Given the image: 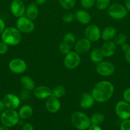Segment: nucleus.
Listing matches in <instances>:
<instances>
[{
    "mask_svg": "<svg viewBox=\"0 0 130 130\" xmlns=\"http://www.w3.org/2000/svg\"><path fill=\"white\" fill-rule=\"evenodd\" d=\"M114 86L108 81H101L98 82L93 87L91 94L96 102L105 103L108 102L113 96Z\"/></svg>",
    "mask_w": 130,
    "mask_h": 130,
    "instance_id": "f257e3e1",
    "label": "nucleus"
},
{
    "mask_svg": "<svg viewBox=\"0 0 130 130\" xmlns=\"http://www.w3.org/2000/svg\"><path fill=\"white\" fill-rule=\"evenodd\" d=\"M1 40L9 46H17L22 41L21 32L17 27H6L1 34Z\"/></svg>",
    "mask_w": 130,
    "mask_h": 130,
    "instance_id": "f03ea898",
    "label": "nucleus"
},
{
    "mask_svg": "<svg viewBox=\"0 0 130 130\" xmlns=\"http://www.w3.org/2000/svg\"><path fill=\"white\" fill-rule=\"evenodd\" d=\"M71 121L73 125L79 130H86L91 125L90 118L80 111L75 112L72 114Z\"/></svg>",
    "mask_w": 130,
    "mask_h": 130,
    "instance_id": "7ed1b4c3",
    "label": "nucleus"
},
{
    "mask_svg": "<svg viewBox=\"0 0 130 130\" xmlns=\"http://www.w3.org/2000/svg\"><path fill=\"white\" fill-rule=\"evenodd\" d=\"M20 117L18 112L14 109H6L1 112L0 121L3 125L10 128L15 126L19 123Z\"/></svg>",
    "mask_w": 130,
    "mask_h": 130,
    "instance_id": "20e7f679",
    "label": "nucleus"
},
{
    "mask_svg": "<svg viewBox=\"0 0 130 130\" xmlns=\"http://www.w3.org/2000/svg\"><path fill=\"white\" fill-rule=\"evenodd\" d=\"M128 11L125 6L119 3H113L110 5L108 8V14L112 19L122 20L127 15Z\"/></svg>",
    "mask_w": 130,
    "mask_h": 130,
    "instance_id": "39448f33",
    "label": "nucleus"
},
{
    "mask_svg": "<svg viewBox=\"0 0 130 130\" xmlns=\"http://www.w3.org/2000/svg\"><path fill=\"white\" fill-rule=\"evenodd\" d=\"M16 27L20 32L29 34L34 31L35 29V25L33 22V20L24 15L17 18L16 21Z\"/></svg>",
    "mask_w": 130,
    "mask_h": 130,
    "instance_id": "423d86ee",
    "label": "nucleus"
},
{
    "mask_svg": "<svg viewBox=\"0 0 130 130\" xmlns=\"http://www.w3.org/2000/svg\"><path fill=\"white\" fill-rule=\"evenodd\" d=\"M81 62L80 55L76 53L75 51H71L65 55L64 58V66L69 70L76 69L80 65Z\"/></svg>",
    "mask_w": 130,
    "mask_h": 130,
    "instance_id": "0eeeda50",
    "label": "nucleus"
},
{
    "mask_svg": "<svg viewBox=\"0 0 130 130\" xmlns=\"http://www.w3.org/2000/svg\"><path fill=\"white\" fill-rule=\"evenodd\" d=\"M97 73L103 77H108L113 74L115 71L114 65L108 61H101L97 63L96 67Z\"/></svg>",
    "mask_w": 130,
    "mask_h": 130,
    "instance_id": "6e6552de",
    "label": "nucleus"
},
{
    "mask_svg": "<svg viewBox=\"0 0 130 130\" xmlns=\"http://www.w3.org/2000/svg\"><path fill=\"white\" fill-rule=\"evenodd\" d=\"M115 112L119 118L122 120L130 118V103L125 100H121L116 104Z\"/></svg>",
    "mask_w": 130,
    "mask_h": 130,
    "instance_id": "1a4fd4ad",
    "label": "nucleus"
},
{
    "mask_svg": "<svg viewBox=\"0 0 130 130\" xmlns=\"http://www.w3.org/2000/svg\"><path fill=\"white\" fill-rule=\"evenodd\" d=\"M8 68L11 72L17 74L24 73L28 69L26 62L22 58H13L8 63Z\"/></svg>",
    "mask_w": 130,
    "mask_h": 130,
    "instance_id": "9d476101",
    "label": "nucleus"
},
{
    "mask_svg": "<svg viewBox=\"0 0 130 130\" xmlns=\"http://www.w3.org/2000/svg\"><path fill=\"white\" fill-rule=\"evenodd\" d=\"M101 31L98 25L96 24H90L88 25L85 29L84 34L85 38L90 42H96L99 41L101 38Z\"/></svg>",
    "mask_w": 130,
    "mask_h": 130,
    "instance_id": "9b49d317",
    "label": "nucleus"
},
{
    "mask_svg": "<svg viewBox=\"0 0 130 130\" xmlns=\"http://www.w3.org/2000/svg\"><path fill=\"white\" fill-rule=\"evenodd\" d=\"M10 9L14 17L19 18L25 15L26 6L22 0H13L10 3Z\"/></svg>",
    "mask_w": 130,
    "mask_h": 130,
    "instance_id": "f8f14e48",
    "label": "nucleus"
},
{
    "mask_svg": "<svg viewBox=\"0 0 130 130\" xmlns=\"http://www.w3.org/2000/svg\"><path fill=\"white\" fill-rule=\"evenodd\" d=\"M6 109L16 110L20 105V99L14 93H7L3 99Z\"/></svg>",
    "mask_w": 130,
    "mask_h": 130,
    "instance_id": "ddd939ff",
    "label": "nucleus"
},
{
    "mask_svg": "<svg viewBox=\"0 0 130 130\" xmlns=\"http://www.w3.org/2000/svg\"><path fill=\"white\" fill-rule=\"evenodd\" d=\"M75 51L79 55H83L89 52L91 48V42L86 38H83L76 41L75 44Z\"/></svg>",
    "mask_w": 130,
    "mask_h": 130,
    "instance_id": "4468645a",
    "label": "nucleus"
},
{
    "mask_svg": "<svg viewBox=\"0 0 130 130\" xmlns=\"http://www.w3.org/2000/svg\"><path fill=\"white\" fill-rule=\"evenodd\" d=\"M61 104L59 99L51 96L46 99L45 108L50 113H56L61 109Z\"/></svg>",
    "mask_w": 130,
    "mask_h": 130,
    "instance_id": "2eb2a0df",
    "label": "nucleus"
},
{
    "mask_svg": "<svg viewBox=\"0 0 130 130\" xmlns=\"http://www.w3.org/2000/svg\"><path fill=\"white\" fill-rule=\"evenodd\" d=\"M33 94L36 99L46 100L52 96V90L44 85H40L35 87L33 90Z\"/></svg>",
    "mask_w": 130,
    "mask_h": 130,
    "instance_id": "dca6fc26",
    "label": "nucleus"
},
{
    "mask_svg": "<svg viewBox=\"0 0 130 130\" xmlns=\"http://www.w3.org/2000/svg\"><path fill=\"white\" fill-rule=\"evenodd\" d=\"M100 49L104 57H111L115 53L117 45L113 41H107L102 44Z\"/></svg>",
    "mask_w": 130,
    "mask_h": 130,
    "instance_id": "f3484780",
    "label": "nucleus"
},
{
    "mask_svg": "<svg viewBox=\"0 0 130 130\" xmlns=\"http://www.w3.org/2000/svg\"><path fill=\"white\" fill-rule=\"evenodd\" d=\"M95 100L91 93H85L82 95L80 100V106L83 109H89L94 105Z\"/></svg>",
    "mask_w": 130,
    "mask_h": 130,
    "instance_id": "a211bd4d",
    "label": "nucleus"
},
{
    "mask_svg": "<svg viewBox=\"0 0 130 130\" xmlns=\"http://www.w3.org/2000/svg\"><path fill=\"white\" fill-rule=\"evenodd\" d=\"M76 20L83 25H86L90 23L91 20L90 14L85 10H78L75 13Z\"/></svg>",
    "mask_w": 130,
    "mask_h": 130,
    "instance_id": "6ab92c4d",
    "label": "nucleus"
},
{
    "mask_svg": "<svg viewBox=\"0 0 130 130\" xmlns=\"http://www.w3.org/2000/svg\"><path fill=\"white\" fill-rule=\"evenodd\" d=\"M117 35V30L113 26H107L102 30L101 38L105 41H110L114 39Z\"/></svg>",
    "mask_w": 130,
    "mask_h": 130,
    "instance_id": "aec40b11",
    "label": "nucleus"
},
{
    "mask_svg": "<svg viewBox=\"0 0 130 130\" xmlns=\"http://www.w3.org/2000/svg\"><path fill=\"white\" fill-rule=\"evenodd\" d=\"M39 15V10L38 5L35 3H31L27 6L25 9V16L32 20L36 19Z\"/></svg>",
    "mask_w": 130,
    "mask_h": 130,
    "instance_id": "412c9836",
    "label": "nucleus"
},
{
    "mask_svg": "<svg viewBox=\"0 0 130 130\" xmlns=\"http://www.w3.org/2000/svg\"><path fill=\"white\" fill-rule=\"evenodd\" d=\"M20 83L25 90L28 91H33L36 85L34 80L28 75H24L20 78Z\"/></svg>",
    "mask_w": 130,
    "mask_h": 130,
    "instance_id": "4be33fe9",
    "label": "nucleus"
},
{
    "mask_svg": "<svg viewBox=\"0 0 130 130\" xmlns=\"http://www.w3.org/2000/svg\"><path fill=\"white\" fill-rule=\"evenodd\" d=\"M19 117L22 119H28L32 116L33 114V108L31 105L25 104L22 105L19 109L18 112Z\"/></svg>",
    "mask_w": 130,
    "mask_h": 130,
    "instance_id": "5701e85b",
    "label": "nucleus"
},
{
    "mask_svg": "<svg viewBox=\"0 0 130 130\" xmlns=\"http://www.w3.org/2000/svg\"><path fill=\"white\" fill-rule=\"evenodd\" d=\"M103 58H104V56L100 48H94L90 51V60L92 62L97 64L103 61Z\"/></svg>",
    "mask_w": 130,
    "mask_h": 130,
    "instance_id": "b1692460",
    "label": "nucleus"
},
{
    "mask_svg": "<svg viewBox=\"0 0 130 130\" xmlns=\"http://www.w3.org/2000/svg\"><path fill=\"white\" fill-rule=\"evenodd\" d=\"M66 93V88L62 85H58L56 86L53 90H52V96L57 98V99H61L63 97Z\"/></svg>",
    "mask_w": 130,
    "mask_h": 130,
    "instance_id": "393cba45",
    "label": "nucleus"
},
{
    "mask_svg": "<svg viewBox=\"0 0 130 130\" xmlns=\"http://www.w3.org/2000/svg\"><path fill=\"white\" fill-rule=\"evenodd\" d=\"M90 123L91 124L94 125H99L101 124L105 120V116L102 113L100 112H95L90 118Z\"/></svg>",
    "mask_w": 130,
    "mask_h": 130,
    "instance_id": "a878e982",
    "label": "nucleus"
},
{
    "mask_svg": "<svg viewBox=\"0 0 130 130\" xmlns=\"http://www.w3.org/2000/svg\"><path fill=\"white\" fill-rule=\"evenodd\" d=\"M62 41L64 43H66V44H69L70 46H72L75 45V43H76V36H75V34L72 32H69L66 33L64 34L63 37V41Z\"/></svg>",
    "mask_w": 130,
    "mask_h": 130,
    "instance_id": "bb28decb",
    "label": "nucleus"
},
{
    "mask_svg": "<svg viewBox=\"0 0 130 130\" xmlns=\"http://www.w3.org/2000/svg\"><path fill=\"white\" fill-rule=\"evenodd\" d=\"M58 2L61 7L66 10H70L75 6L76 0H58Z\"/></svg>",
    "mask_w": 130,
    "mask_h": 130,
    "instance_id": "cd10ccee",
    "label": "nucleus"
},
{
    "mask_svg": "<svg viewBox=\"0 0 130 130\" xmlns=\"http://www.w3.org/2000/svg\"><path fill=\"white\" fill-rule=\"evenodd\" d=\"M111 0H96L95 5L99 10H105L108 9L110 5Z\"/></svg>",
    "mask_w": 130,
    "mask_h": 130,
    "instance_id": "c85d7f7f",
    "label": "nucleus"
},
{
    "mask_svg": "<svg viewBox=\"0 0 130 130\" xmlns=\"http://www.w3.org/2000/svg\"><path fill=\"white\" fill-rule=\"evenodd\" d=\"M127 37L124 34H119L115 36L113 39V42L117 46H122V44L126 43Z\"/></svg>",
    "mask_w": 130,
    "mask_h": 130,
    "instance_id": "c756f323",
    "label": "nucleus"
},
{
    "mask_svg": "<svg viewBox=\"0 0 130 130\" xmlns=\"http://www.w3.org/2000/svg\"><path fill=\"white\" fill-rule=\"evenodd\" d=\"M96 0H80V5L84 9H90L95 5Z\"/></svg>",
    "mask_w": 130,
    "mask_h": 130,
    "instance_id": "7c9ffc66",
    "label": "nucleus"
},
{
    "mask_svg": "<svg viewBox=\"0 0 130 130\" xmlns=\"http://www.w3.org/2000/svg\"><path fill=\"white\" fill-rule=\"evenodd\" d=\"M71 46H70L69 44L64 43L63 41L59 46V52L61 53H62V54L65 55L68 54L70 52H71Z\"/></svg>",
    "mask_w": 130,
    "mask_h": 130,
    "instance_id": "2f4dec72",
    "label": "nucleus"
},
{
    "mask_svg": "<svg viewBox=\"0 0 130 130\" xmlns=\"http://www.w3.org/2000/svg\"><path fill=\"white\" fill-rule=\"evenodd\" d=\"M75 19V14L71 12L65 13L62 17V20L65 23H71Z\"/></svg>",
    "mask_w": 130,
    "mask_h": 130,
    "instance_id": "473e14b6",
    "label": "nucleus"
},
{
    "mask_svg": "<svg viewBox=\"0 0 130 130\" xmlns=\"http://www.w3.org/2000/svg\"><path fill=\"white\" fill-rule=\"evenodd\" d=\"M8 44H6L4 41H0V55L6 54L8 50Z\"/></svg>",
    "mask_w": 130,
    "mask_h": 130,
    "instance_id": "72a5a7b5",
    "label": "nucleus"
},
{
    "mask_svg": "<svg viewBox=\"0 0 130 130\" xmlns=\"http://www.w3.org/2000/svg\"><path fill=\"white\" fill-rule=\"evenodd\" d=\"M121 130H130V119H125L122 121L120 126Z\"/></svg>",
    "mask_w": 130,
    "mask_h": 130,
    "instance_id": "f704fd0d",
    "label": "nucleus"
},
{
    "mask_svg": "<svg viewBox=\"0 0 130 130\" xmlns=\"http://www.w3.org/2000/svg\"><path fill=\"white\" fill-rule=\"evenodd\" d=\"M122 97L124 100H125L127 102L130 103V87L127 88L124 91L122 94Z\"/></svg>",
    "mask_w": 130,
    "mask_h": 130,
    "instance_id": "c9c22d12",
    "label": "nucleus"
},
{
    "mask_svg": "<svg viewBox=\"0 0 130 130\" xmlns=\"http://www.w3.org/2000/svg\"><path fill=\"white\" fill-rule=\"evenodd\" d=\"M22 130H34V128L31 123H27L22 126Z\"/></svg>",
    "mask_w": 130,
    "mask_h": 130,
    "instance_id": "e433bc0d",
    "label": "nucleus"
},
{
    "mask_svg": "<svg viewBox=\"0 0 130 130\" xmlns=\"http://www.w3.org/2000/svg\"><path fill=\"white\" fill-rule=\"evenodd\" d=\"M6 28V25H5V22L1 18H0V34H2L3 32Z\"/></svg>",
    "mask_w": 130,
    "mask_h": 130,
    "instance_id": "4c0bfd02",
    "label": "nucleus"
},
{
    "mask_svg": "<svg viewBox=\"0 0 130 130\" xmlns=\"http://www.w3.org/2000/svg\"><path fill=\"white\" fill-rule=\"evenodd\" d=\"M124 58L127 63H130V48L126 52H124Z\"/></svg>",
    "mask_w": 130,
    "mask_h": 130,
    "instance_id": "58836bf2",
    "label": "nucleus"
},
{
    "mask_svg": "<svg viewBox=\"0 0 130 130\" xmlns=\"http://www.w3.org/2000/svg\"><path fill=\"white\" fill-rule=\"evenodd\" d=\"M88 130H102L101 128L99 125H94V124H91Z\"/></svg>",
    "mask_w": 130,
    "mask_h": 130,
    "instance_id": "ea45409f",
    "label": "nucleus"
},
{
    "mask_svg": "<svg viewBox=\"0 0 130 130\" xmlns=\"http://www.w3.org/2000/svg\"><path fill=\"white\" fill-rule=\"evenodd\" d=\"M121 48H122V51H123V52H126V51H127L129 49L130 46L129 45V44L125 43L124 44H123L122 46H121Z\"/></svg>",
    "mask_w": 130,
    "mask_h": 130,
    "instance_id": "a19ab883",
    "label": "nucleus"
},
{
    "mask_svg": "<svg viewBox=\"0 0 130 130\" xmlns=\"http://www.w3.org/2000/svg\"><path fill=\"white\" fill-rule=\"evenodd\" d=\"M47 0H35V3L38 6H42L46 3Z\"/></svg>",
    "mask_w": 130,
    "mask_h": 130,
    "instance_id": "79ce46f5",
    "label": "nucleus"
},
{
    "mask_svg": "<svg viewBox=\"0 0 130 130\" xmlns=\"http://www.w3.org/2000/svg\"><path fill=\"white\" fill-rule=\"evenodd\" d=\"M5 109H6V107L4 104V102L3 100H0V112H3L5 110Z\"/></svg>",
    "mask_w": 130,
    "mask_h": 130,
    "instance_id": "37998d69",
    "label": "nucleus"
},
{
    "mask_svg": "<svg viewBox=\"0 0 130 130\" xmlns=\"http://www.w3.org/2000/svg\"><path fill=\"white\" fill-rule=\"evenodd\" d=\"M125 7L126 8L128 11H130V0H126L125 1Z\"/></svg>",
    "mask_w": 130,
    "mask_h": 130,
    "instance_id": "c03bdc74",
    "label": "nucleus"
}]
</instances>
